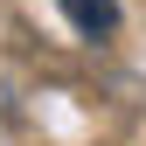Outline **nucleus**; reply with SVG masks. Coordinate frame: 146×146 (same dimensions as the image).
Wrapping results in <instances>:
<instances>
[{"label": "nucleus", "mask_w": 146, "mask_h": 146, "mask_svg": "<svg viewBox=\"0 0 146 146\" xmlns=\"http://www.w3.org/2000/svg\"><path fill=\"white\" fill-rule=\"evenodd\" d=\"M56 7L77 21V35H90V42H111L118 35V0H56Z\"/></svg>", "instance_id": "1"}]
</instances>
